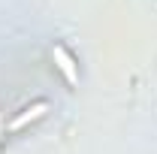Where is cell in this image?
I'll list each match as a JSON object with an SVG mask.
<instances>
[{"mask_svg": "<svg viewBox=\"0 0 157 154\" xmlns=\"http://www.w3.org/2000/svg\"><path fill=\"white\" fill-rule=\"evenodd\" d=\"M42 112H45V103H36V106H30V109H24V115H18L15 121H12V124H9V130H21V127H24L27 121H33V118H39Z\"/></svg>", "mask_w": 157, "mask_h": 154, "instance_id": "7a4b0ae2", "label": "cell"}, {"mask_svg": "<svg viewBox=\"0 0 157 154\" xmlns=\"http://www.w3.org/2000/svg\"><path fill=\"white\" fill-rule=\"evenodd\" d=\"M52 58H55V64H58V70L63 73L67 85H78V70H76V60L70 58V52H67L63 45H55V48H52Z\"/></svg>", "mask_w": 157, "mask_h": 154, "instance_id": "6da1fadb", "label": "cell"}]
</instances>
